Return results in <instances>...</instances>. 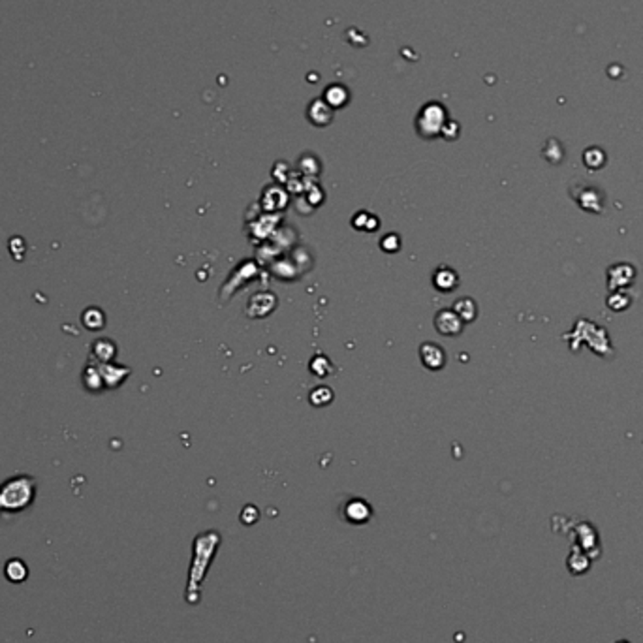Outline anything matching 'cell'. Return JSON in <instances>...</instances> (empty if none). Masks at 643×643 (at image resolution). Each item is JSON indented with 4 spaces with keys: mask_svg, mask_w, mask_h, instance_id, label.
Here are the masks:
<instances>
[{
    "mask_svg": "<svg viewBox=\"0 0 643 643\" xmlns=\"http://www.w3.org/2000/svg\"><path fill=\"white\" fill-rule=\"evenodd\" d=\"M104 314L98 311V309H89V311H85L83 314V324L85 327H89V329H102L104 327Z\"/></svg>",
    "mask_w": 643,
    "mask_h": 643,
    "instance_id": "8992f818",
    "label": "cell"
},
{
    "mask_svg": "<svg viewBox=\"0 0 643 643\" xmlns=\"http://www.w3.org/2000/svg\"><path fill=\"white\" fill-rule=\"evenodd\" d=\"M27 574H28V570H27V567L23 564L21 560H19V559L8 560V564H6V575H8V580H12V581H23V580H25V578H27Z\"/></svg>",
    "mask_w": 643,
    "mask_h": 643,
    "instance_id": "5b68a950",
    "label": "cell"
},
{
    "mask_svg": "<svg viewBox=\"0 0 643 643\" xmlns=\"http://www.w3.org/2000/svg\"><path fill=\"white\" fill-rule=\"evenodd\" d=\"M348 508L356 510L354 513H348L350 519H354V521H365V519H369V506L363 504L361 500H354L352 504L348 506Z\"/></svg>",
    "mask_w": 643,
    "mask_h": 643,
    "instance_id": "ba28073f",
    "label": "cell"
},
{
    "mask_svg": "<svg viewBox=\"0 0 643 643\" xmlns=\"http://www.w3.org/2000/svg\"><path fill=\"white\" fill-rule=\"evenodd\" d=\"M36 495L34 478L15 476L0 485V512H21L32 504Z\"/></svg>",
    "mask_w": 643,
    "mask_h": 643,
    "instance_id": "6da1fadb",
    "label": "cell"
},
{
    "mask_svg": "<svg viewBox=\"0 0 643 643\" xmlns=\"http://www.w3.org/2000/svg\"><path fill=\"white\" fill-rule=\"evenodd\" d=\"M435 284L436 288H440V290H450L457 284L456 273H451L450 269H440L435 275Z\"/></svg>",
    "mask_w": 643,
    "mask_h": 643,
    "instance_id": "52a82bcc",
    "label": "cell"
},
{
    "mask_svg": "<svg viewBox=\"0 0 643 643\" xmlns=\"http://www.w3.org/2000/svg\"><path fill=\"white\" fill-rule=\"evenodd\" d=\"M422 361L423 365H427L429 369L436 371V369H440L444 365V350L436 345H423Z\"/></svg>",
    "mask_w": 643,
    "mask_h": 643,
    "instance_id": "3957f363",
    "label": "cell"
},
{
    "mask_svg": "<svg viewBox=\"0 0 643 643\" xmlns=\"http://www.w3.org/2000/svg\"><path fill=\"white\" fill-rule=\"evenodd\" d=\"M98 373L102 376V380H104V386H117L121 384V380L125 378L128 371L126 369H117V367H111V365H102L96 367Z\"/></svg>",
    "mask_w": 643,
    "mask_h": 643,
    "instance_id": "277c9868",
    "label": "cell"
},
{
    "mask_svg": "<svg viewBox=\"0 0 643 643\" xmlns=\"http://www.w3.org/2000/svg\"><path fill=\"white\" fill-rule=\"evenodd\" d=\"M461 327H463V322L451 311H442L436 314V329H438V333H442V335H457V333L461 331Z\"/></svg>",
    "mask_w": 643,
    "mask_h": 643,
    "instance_id": "7a4b0ae2",
    "label": "cell"
}]
</instances>
